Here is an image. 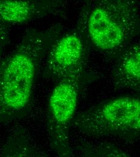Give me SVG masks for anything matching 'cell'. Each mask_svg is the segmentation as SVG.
Listing matches in <instances>:
<instances>
[{"mask_svg": "<svg viewBox=\"0 0 140 157\" xmlns=\"http://www.w3.org/2000/svg\"><path fill=\"white\" fill-rule=\"evenodd\" d=\"M63 26L27 30L0 63V126L22 117L30 108L41 62L59 38Z\"/></svg>", "mask_w": 140, "mask_h": 157, "instance_id": "obj_1", "label": "cell"}, {"mask_svg": "<svg viewBox=\"0 0 140 157\" xmlns=\"http://www.w3.org/2000/svg\"><path fill=\"white\" fill-rule=\"evenodd\" d=\"M73 126L89 137L140 138V93L108 99L75 116Z\"/></svg>", "mask_w": 140, "mask_h": 157, "instance_id": "obj_3", "label": "cell"}, {"mask_svg": "<svg viewBox=\"0 0 140 157\" xmlns=\"http://www.w3.org/2000/svg\"><path fill=\"white\" fill-rule=\"evenodd\" d=\"M85 63L58 80L49 98L48 134L50 146L58 157H73L69 129L75 117Z\"/></svg>", "mask_w": 140, "mask_h": 157, "instance_id": "obj_4", "label": "cell"}, {"mask_svg": "<svg viewBox=\"0 0 140 157\" xmlns=\"http://www.w3.org/2000/svg\"><path fill=\"white\" fill-rule=\"evenodd\" d=\"M35 147L25 130L19 129L7 138L0 150V157H33Z\"/></svg>", "mask_w": 140, "mask_h": 157, "instance_id": "obj_8", "label": "cell"}, {"mask_svg": "<svg viewBox=\"0 0 140 157\" xmlns=\"http://www.w3.org/2000/svg\"><path fill=\"white\" fill-rule=\"evenodd\" d=\"M67 4L60 0H0V22L13 25L59 15Z\"/></svg>", "mask_w": 140, "mask_h": 157, "instance_id": "obj_6", "label": "cell"}, {"mask_svg": "<svg viewBox=\"0 0 140 157\" xmlns=\"http://www.w3.org/2000/svg\"><path fill=\"white\" fill-rule=\"evenodd\" d=\"M80 157H131L114 144L84 141L78 146Z\"/></svg>", "mask_w": 140, "mask_h": 157, "instance_id": "obj_9", "label": "cell"}, {"mask_svg": "<svg viewBox=\"0 0 140 157\" xmlns=\"http://www.w3.org/2000/svg\"><path fill=\"white\" fill-rule=\"evenodd\" d=\"M76 27L88 46L108 59H117L140 35V12L132 0L88 1Z\"/></svg>", "mask_w": 140, "mask_h": 157, "instance_id": "obj_2", "label": "cell"}, {"mask_svg": "<svg viewBox=\"0 0 140 157\" xmlns=\"http://www.w3.org/2000/svg\"><path fill=\"white\" fill-rule=\"evenodd\" d=\"M33 157H49L45 152L40 151V149H37L36 147H35L33 151Z\"/></svg>", "mask_w": 140, "mask_h": 157, "instance_id": "obj_11", "label": "cell"}, {"mask_svg": "<svg viewBox=\"0 0 140 157\" xmlns=\"http://www.w3.org/2000/svg\"><path fill=\"white\" fill-rule=\"evenodd\" d=\"M111 80L117 90L140 88V41L132 43L116 59Z\"/></svg>", "mask_w": 140, "mask_h": 157, "instance_id": "obj_7", "label": "cell"}, {"mask_svg": "<svg viewBox=\"0 0 140 157\" xmlns=\"http://www.w3.org/2000/svg\"><path fill=\"white\" fill-rule=\"evenodd\" d=\"M88 45L76 27L60 36L50 48L44 63L43 77L56 82L86 62Z\"/></svg>", "mask_w": 140, "mask_h": 157, "instance_id": "obj_5", "label": "cell"}, {"mask_svg": "<svg viewBox=\"0 0 140 157\" xmlns=\"http://www.w3.org/2000/svg\"><path fill=\"white\" fill-rule=\"evenodd\" d=\"M12 26L0 22V56L5 46L9 43Z\"/></svg>", "mask_w": 140, "mask_h": 157, "instance_id": "obj_10", "label": "cell"}]
</instances>
